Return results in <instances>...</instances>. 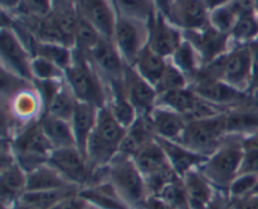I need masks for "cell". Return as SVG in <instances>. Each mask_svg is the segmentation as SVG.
I'll return each mask as SVG.
<instances>
[{"instance_id": "6da1fadb", "label": "cell", "mask_w": 258, "mask_h": 209, "mask_svg": "<svg viewBox=\"0 0 258 209\" xmlns=\"http://www.w3.org/2000/svg\"><path fill=\"white\" fill-rule=\"evenodd\" d=\"M64 80L77 101L98 108L107 103V82L87 55L75 50L72 62L64 71Z\"/></svg>"}, {"instance_id": "7a4b0ae2", "label": "cell", "mask_w": 258, "mask_h": 209, "mask_svg": "<svg viewBox=\"0 0 258 209\" xmlns=\"http://www.w3.org/2000/svg\"><path fill=\"white\" fill-rule=\"evenodd\" d=\"M125 133L126 127L113 117L108 108H100L95 130L86 149V158L93 170L106 168L120 153Z\"/></svg>"}, {"instance_id": "3957f363", "label": "cell", "mask_w": 258, "mask_h": 209, "mask_svg": "<svg viewBox=\"0 0 258 209\" xmlns=\"http://www.w3.org/2000/svg\"><path fill=\"white\" fill-rule=\"evenodd\" d=\"M199 73L248 93L253 77V60L249 44H233L228 52L211 64L204 65Z\"/></svg>"}, {"instance_id": "277c9868", "label": "cell", "mask_w": 258, "mask_h": 209, "mask_svg": "<svg viewBox=\"0 0 258 209\" xmlns=\"http://www.w3.org/2000/svg\"><path fill=\"white\" fill-rule=\"evenodd\" d=\"M243 154V137L227 135L223 143L201 166L202 173L213 184L217 190L227 191L238 176Z\"/></svg>"}, {"instance_id": "5b68a950", "label": "cell", "mask_w": 258, "mask_h": 209, "mask_svg": "<svg viewBox=\"0 0 258 209\" xmlns=\"http://www.w3.org/2000/svg\"><path fill=\"white\" fill-rule=\"evenodd\" d=\"M107 179L128 209H141L150 196L145 178L131 156L118 153L106 168Z\"/></svg>"}, {"instance_id": "8992f818", "label": "cell", "mask_w": 258, "mask_h": 209, "mask_svg": "<svg viewBox=\"0 0 258 209\" xmlns=\"http://www.w3.org/2000/svg\"><path fill=\"white\" fill-rule=\"evenodd\" d=\"M5 141L9 144L15 161L27 174L38 166L47 164L53 151L52 145L40 127L39 121L24 126L10 140Z\"/></svg>"}, {"instance_id": "52a82bcc", "label": "cell", "mask_w": 258, "mask_h": 209, "mask_svg": "<svg viewBox=\"0 0 258 209\" xmlns=\"http://www.w3.org/2000/svg\"><path fill=\"white\" fill-rule=\"evenodd\" d=\"M226 112L203 120L189 121L178 143L208 158L227 137Z\"/></svg>"}, {"instance_id": "ba28073f", "label": "cell", "mask_w": 258, "mask_h": 209, "mask_svg": "<svg viewBox=\"0 0 258 209\" xmlns=\"http://www.w3.org/2000/svg\"><path fill=\"white\" fill-rule=\"evenodd\" d=\"M48 163L78 190L93 183L96 170L91 168L86 155L77 146L53 150Z\"/></svg>"}, {"instance_id": "9c48e42d", "label": "cell", "mask_w": 258, "mask_h": 209, "mask_svg": "<svg viewBox=\"0 0 258 209\" xmlns=\"http://www.w3.org/2000/svg\"><path fill=\"white\" fill-rule=\"evenodd\" d=\"M112 42L127 64H134L141 50L148 45V23L135 18L117 14Z\"/></svg>"}, {"instance_id": "30bf717a", "label": "cell", "mask_w": 258, "mask_h": 209, "mask_svg": "<svg viewBox=\"0 0 258 209\" xmlns=\"http://www.w3.org/2000/svg\"><path fill=\"white\" fill-rule=\"evenodd\" d=\"M189 86L199 97H202L207 102L212 103L224 112H227L231 108L239 107V106H243L251 101L256 100L249 93L242 92V91L236 90L234 87L222 82V81L207 77L201 73L197 76L196 80Z\"/></svg>"}, {"instance_id": "8fae6325", "label": "cell", "mask_w": 258, "mask_h": 209, "mask_svg": "<svg viewBox=\"0 0 258 209\" xmlns=\"http://www.w3.org/2000/svg\"><path fill=\"white\" fill-rule=\"evenodd\" d=\"M28 188V174L15 161L8 141L3 140L0 166V199L3 208H12L20 201Z\"/></svg>"}, {"instance_id": "7c38bea8", "label": "cell", "mask_w": 258, "mask_h": 209, "mask_svg": "<svg viewBox=\"0 0 258 209\" xmlns=\"http://www.w3.org/2000/svg\"><path fill=\"white\" fill-rule=\"evenodd\" d=\"M0 55L2 68L33 82L32 62L34 57L9 27H2L0 30Z\"/></svg>"}, {"instance_id": "4fadbf2b", "label": "cell", "mask_w": 258, "mask_h": 209, "mask_svg": "<svg viewBox=\"0 0 258 209\" xmlns=\"http://www.w3.org/2000/svg\"><path fill=\"white\" fill-rule=\"evenodd\" d=\"M148 28V47L165 58H170L184 42L183 30L174 25L168 17L159 10L151 15Z\"/></svg>"}, {"instance_id": "5bb4252c", "label": "cell", "mask_w": 258, "mask_h": 209, "mask_svg": "<svg viewBox=\"0 0 258 209\" xmlns=\"http://www.w3.org/2000/svg\"><path fill=\"white\" fill-rule=\"evenodd\" d=\"M184 38L197 50L203 67L222 57L233 45L229 34L219 32L211 24L202 29L186 30L184 32Z\"/></svg>"}, {"instance_id": "9a60e30c", "label": "cell", "mask_w": 258, "mask_h": 209, "mask_svg": "<svg viewBox=\"0 0 258 209\" xmlns=\"http://www.w3.org/2000/svg\"><path fill=\"white\" fill-rule=\"evenodd\" d=\"M123 88L139 115H150L158 106V91L134 65L127 64L123 72Z\"/></svg>"}, {"instance_id": "2e32d148", "label": "cell", "mask_w": 258, "mask_h": 209, "mask_svg": "<svg viewBox=\"0 0 258 209\" xmlns=\"http://www.w3.org/2000/svg\"><path fill=\"white\" fill-rule=\"evenodd\" d=\"M96 69L101 73L106 82L122 80L127 65L112 39L102 37L98 44L87 55Z\"/></svg>"}, {"instance_id": "e0dca14e", "label": "cell", "mask_w": 258, "mask_h": 209, "mask_svg": "<svg viewBox=\"0 0 258 209\" xmlns=\"http://www.w3.org/2000/svg\"><path fill=\"white\" fill-rule=\"evenodd\" d=\"M209 12L204 0H174L168 19L183 32L209 25Z\"/></svg>"}, {"instance_id": "ac0fdd59", "label": "cell", "mask_w": 258, "mask_h": 209, "mask_svg": "<svg viewBox=\"0 0 258 209\" xmlns=\"http://www.w3.org/2000/svg\"><path fill=\"white\" fill-rule=\"evenodd\" d=\"M77 10L102 37L112 38L117 13L110 0H77Z\"/></svg>"}, {"instance_id": "d6986e66", "label": "cell", "mask_w": 258, "mask_h": 209, "mask_svg": "<svg viewBox=\"0 0 258 209\" xmlns=\"http://www.w3.org/2000/svg\"><path fill=\"white\" fill-rule=\"evenodd\" d=\"M159 145L165 153L169 164L179 178H184L194 169H199L206 161V156L190 150L178 141H169L156 138Z\"/></svg>"}, {"instance_id": "ffe728a7", "label": "cell", "mask_w": 258, "mask_h": 209, "mask_svg": "<svg viewBox=\"0 0 258 209\" xmlns=\"http://www.w3.org/2000/svg\"><path fill=\"white\" fill-rule=\"evenodd\" d=\"M154 141H156V135L154 132L150 115H139L133 125L126 128L125 137L120 146V153L134 158Z\"/></svg>"}, {"instance_id": "44dd1931", "label": "cell", "mask_w": 258, "mask_h": 209, "mask_svg": "<svg viewBox=\"0 0 258 209\" xmlns=\"http://www.w3.org/2000/svg\"><path fill=\"white\" fill-rule=\"evenodd\" d=\"M150 118L156 138L161 140L179 141L188 123L183 115L164 106H156Z\"/></svg>"}, {"instance_id": "7402d4cb", "label": "cell", "mask_w": 258, "mask_h": 209, "mask_svg": "<svg viewBox=\"0 0 258 209\" xmlns=\"http://www.w3.org/2000/svg\"><path fill=\"white\" fill-rule=\"evenodd\" d=\"M228 135L244 136L258 133V101L253 100L226 112Z\"/></svg>"}, {"instance_id": "603a6c76", "label": "cell", "mask_w": 258, "mask_h": 209, "mask_svg": "<svg viewBox=\"0 0 258 209\" xmlns=\"http://www.w3.org/2000/svg\"><path fill=\"white\" fill-rule=\"evenodd\" d=\"M98 111L100 108L90 103L77 101L75 112L71 118L73 135H75L76 146L86 155L88 140L95 130L96 122H97Z\"/></svg>"}, {"instance_id": "cb8c5ba5", "label": "cell", "mask_w": 258, "mask_h": 209, "mask_svg": "<svg viewBox=\"0 0 258 209\" xmlns=\"http://www.w3.org/2000/svg\"><path fill=\"white\" fill-rule=\"evenodd\" d=\"M107 90L108 97L105 107L108 108V111L112 113L113 117L123 127L127 128L138 118L139 113L133 106V103L130 102L127 96H126L122 80H116L107 82Z\"/></svg>"}, {"instance_id": "d4e9b609", "label": "cell", "mask_w": 258, "mask_h": 209, "mask_svg": "<svg viewBox=\"0 0 258 209\" xmlns=\"http://www.w3.org/2000/svg\"><path fill=\"white\" fill-rule=\"evenodd\" d=\"M181 179L190 209L206 208L217 191L213 184L206 178L201 169H194Z\"/></svg>"}, {"instance_id": "484cf974", "label": "cell", "mask_w": 258, "mask_h": 209, "mask_svg": "<svg viewBox=\"0 0 258 209\" xmlns=\"http://www.w3.org/2000/svg\"><path fill=\"white\" fill-rule=\"evenodd\" d=\"M133 159L145 179L174 171L158 140L144 148Z\"/></svg>"}, {"instance_id": "4316f807", "label": "cell", "mask_w": 258, "mask_h": 209, "mask_svg": "<svg viewBox=\"0 0 258 209\" xmlns=\"http://www.w3.org/2000/svg\"><path fill=\"white\" fill-rule=\"evenodd\" d=\"M80 194L96 209H128L108 179L82 189Z\"/></svg>"}, {"instance_id": "83f0119b", "label": "cell", "mask_w": 258, "mask_h": 209, "mask_svg": "<svg viewBox=\"0 0 258 209\" xmlns=\"http://www.w3.org/2000/svg\"><path fill=\"white\" fill-rule=\"evenodd\" d=\"M39 123L53 150L76 146L75 135L70 121L45 112L39 120Z\"/></svg>"}, {"instance_id": "f1b7e54d", "label": "cell", "mask_w": 258, "mask_h": 209, "mask_svg": "<svg viewBox=\"0 0 258 209\" xmlns=\"http://www.w3.org/2000/svg\"><path fill=\"white\" fill-rule=\"evenodd\" d=\"M168 64L169 58L158 54L146 45L138 55L133 65L146 81H149L156 88L165 75Z\"/></svg>"}, {"instance_id": "f546056e", "label": "cell", "mask_w": 258, "mask_h": 209, "mask_svg": "<svg viewBox=\"0 0 258 209\" xmlns=\"http://www.w3.org/2000/svg\"><path fill=\"white\" fill-rule=\"evenodd\" d=\"M67 188H75V186L71 185L49 163L43 164L28 173L27 191L55 190V189Z\"/></svg>"}, {"instance_id": "4dcf8cb0", "label": "cell", "mask_w": 258, "mask_h": 209, "mask_svg": "<svg viewBox=\"0 0 258 209\" xmlns=\"http://www.w3.org/2000/svg\"><path fill=\"white\" fill-rule=\"evenodd\" d=\"M169 60L181 73L185 75V77L189 80V83H191L196 80L197 76L199 75L201 69L203 68V64H202V60L199 58L198 53H197L193 45L185 38H184V42L181 43L180 47L169 58Z\"/></svg>"}, {"instance_id": "1f68e13d", "label": "cell", "mask_w": 258, "mask_h": 209, "mask_svg": "<svg viewBox=\"0 0 258 209\" xmlns=\"http://www.w3.org/2000/svg\"><path fill=\"white\" fill-rule=\"evenodd\" d=\"M76 105H77V98L75 97V95H73L72 91L68 87L64 80V82L60 85V87L58 88L55 95L53 96V98L47 105L45 112L71 122V118H72L73 112H75Z\"/></svg>"}, {"instance_id": "d6a6232c", "label": "cell", "mask_w": 258, "mask_h": 209, "mask_svg": "<svg viewBox=\"0 0 258 209\" xmlns=\"http://www.w3.org/2000/svg\"><path fill=\"white\" fill-rule=\"evenodd\" d=\"M101 38H102L101 33L78 13L77 27H76L75 33V47H73V49L82 53V54L88 55L91 50L98 44Z\"/></svg>"}, {"instance_id": "836d02e7", "label": "cell", "mask_w": 258, "mask_h": 209, "mask_svg": "<svg viewBox=\"0 0 258 209\" xmlns=\"http://www.w3.org/2000/svg\"><path fill=\"white\" fill-rule=\"evenodd\" d=\"M110 2L117 14L135 18L146 23L156 12L153 0H110Z\"/></svg>"}, {"instance_id": "e575fe53", "label": "cell", "mask_w": 258, "mask_h": 209, "mask_svg": "<svg viewBox=\"0 0 258 209\" xmlns=\"http://www.w3.org/2000/svg\"><path fill=\"white\" fill-rule=\"evenodd\" d=\"M80 191L76 188L67 189H55V190H39V191H27L20 199L24 203L30 205L38 206L42 209H50L54 206L58 201L62 200L66 196L71 195L73 193Z\"/></svg>"}, {"instance_id": "d590c367", "label": "cell", "mask_w": 258, "mask_h": 209, "mask_svg": "<svg viewBox=\"0 0 258 209\" xmlns=\"http://www.w3.org/2000/svg\"><path fill=\"white\" fill-rule=\"evenodd\" d=\"M73 54H75V49L68 45L39 42L37 49H35L34 57L45 58L66 71V68L72 62Z\"/></svg>"}, {"instance_id": "8d00e7d4", "label": "cell", "mask_w": 258, "mask_h": 209, "mask_svg": "<svg viewBox=\"0 0 258 209\" xmlns=\"http://www.w3.org/2000/svg\"><path fill=\"white\" fill-rule=\"evenodd\" d=\"M232 44H249L258 38V18L254 13L238 18L229 33Z\"/></svg>"}, {"instance_id": "74e56055", "label": "cell", "mask_w": 258, "mask_h": 209, "mask_svg": "<svg viewBox=\"0 0 258 209\" xmlns=\"http://www.w3.org/2000/svg\"><path fill=\"white\" fill-rule=\"evenodd\" d=\"M239 17L241 15L234 8L233 3L231 2L229 4L212 10L209 14V24L219 32L229 34Z\"/></svg>"}, {"instance_id": "f35d334b", "label": "cell", "mask_w": 258, "mask_h": 209, "mask_svg": "<svg viewBox=\"0 0 258 209\" xmlns=\"http://www.w3.org/2000/svg\"><path fill=\"white\" fill-rule=\"evenodd\" d=\"M33 82L35 81H64V69L42 57H34L32 62Z\"/></svg>"}, {"instance_id": "ab89813d", "label": "cell", "mask_w": 258, "mask_h": 209, "mask_svg": "<svg viewBox=\"0 0 258 209\" xmlns=\"http://www.w3.org/2000/svg\"><path fill=\"white\" fill-rule=\"evenodd\" d=\"M239 174L258 175V133L244 136Z\"/></svg>"}, {"instance_id": "60d3db41", "label": "cell", "mask_w": 258, "mask_h": 209, "mask_svg": "<svg viewBox=\"0 0 258 209\" xmlns=\"http://www.w3.org/2000/svg\"><path fill=\"white\" fill-rule=\"evenodd\" d=\"M158 196L165 200L173 209H190L181 178L176 179L170 185L166 186Z\"/></svg>"}, {"instance_id": "b9f144b4", "label": "cell", "mask_w": 258, "mask_h": 209, "mask_svg": "<svg viewBox=\"0 0 258 209\" xmlns=\"http://www.w3.org/2000/svg\"><path fill=\"white\" fill-rule=\"evenodd\" d=\"M189 80L185 77L184 73H181L173 63L169 60L168 68H166V72L164 75L163 80L160 81V83L156 87V91L159 93L168 92V91H174V90H180V88L189 87Z\"/></svg>"}, {"instance_id": "7bdbcfd3", "label": "cell", "mask_w": 258, "mask_h": 209, "mask_svg": "<svg viewBox=\"0 0 258 209\" xmlns=\"http://www.w3.org/2000/svg\"><path fill=\"white\" fill-rule=\"evenodd\" d=\"M258 175L254 174H238L228 189V194L233 200L251 195L256 189Z\"/></svg>"}, {"instance_id": "ee69618b", "label": "cell", "mask_w": 258, "mask_h": 209, "mask_svg": "<svg viewBox=\"0 0 258 209\" xmlns=\"http://www.w3.org/2000/svg\"><path fill=\"white\" fill-rule=\"evenodd\" d=\"M52 0H23L22 9L18 14L44 18L52 13Z\"/></svg>"}, {"instance_id": "f6af8a7d", "label": "cell", "mask_w": 258, "mask_h": 209, "mask_svg": "<svg viewBox=\"0 0 258 209\" xmlns=\"http://www.w3.org/2000/svg\"><path fill=\"white\" fill-rule=\"evenodd\" d=\"M90 204L80 194V191L66 196L50 209H88Z\"/></svg>"}, {"instance_id": "bcb514c9", "label": "cell", "mask_w": 258, "mask_h": 209, "mask_svg": "<svg viewBox=\"0 0 258 209\" xmlns=\"http://www.w3.org/2000/svg\"><path fill=\"white\" fill-rule=\"evenodd\" d=\"M204 209H234V201L227 191L217 190Z\"/></svg>"}, {"instance_id": "7dc6e473", "label": "cell", "mask_w": 258, "mask_h": 209, "mask_svg": "<svg viewBox=\"0 0 258 209\" xmlns=\"http://www.w3.org/2000/svg\"><path fill=\"white\" fill-rule=\"evenodd\" d=\"M234 201V209H258V193H253L246 198L237 199Z\"/></svg>"}, {"instance_id": "c3c4849f", "label": "cell", "mask_w": 258, "mask_h": 209, "mask_svg": "<svg viewBox=\"0 0 258 209\" xmlns=\"http://www.w3.org/2000/svg\"><path fill=\"white\" fill-rule=\"evenodd\" d=\"M3 13L9 15H15L20 12L23 5V0H0Z\"/></svg>"}, {"instance_id": "681fc988", "label": "cell", "mask_w": 258, "mask_h": 209, "mask_svg": "<svg viewBox=\"0 0 258 209\" xmlns=\"http://www.w3.org/2000/svg\"><path fill=\"white\" fill-rule=\"evenodd\" d=\"M141 209H173L165 200L156 195H150Z\"/></svg>"}, {"instance_id": "f907efd6", "label": "cell", "mask_w": 258, "mask_h": 209, "mask_svg": "<svg viewBox=\"0 0 258 209\" xmlns=\"http://www.w3.org/2000/svg\"><path fill=\"white\" fill-rule=\"evenodd\" d=\"M153 3H154V5H155L156 10H159V12L163 13L164 15H166V17H168L174 0H153Z\"/></svg>"}, {"instance_id": "816d5d0a", "label": "cell", "mask_w": 258, "mask_h": 209, "mask_svg": "<svg viewBox=\"0 0 258 209\" xmlns=\"http://www.w3.org/2000/svg\"><path fill=\"white\" fill-rule=\"evenodd\" d=\"M76 5H77V0H52V8H53V9L72 8V7H76Z\"/></svg>"}, {"instance_id": "f5cc1de1", "label": "cell", "mask_w": 258, "mask_h": 209, "mask_svg": "<svg viewBox=\"0 0 258 209\" xmlns=\"http://www.w3.org/2000/svg\"><path fill=\"white\" fill-rule=\"evenodd\" d=\"M3 209H42V208H38V206L30 205V204H27V203H24V201L20 200V201H18L17 204H14L12 208H3Z\"/></svg>"}, {"instance_id": "db71d44e", "label": "cell", "mask_w": 258, "mask_h": 209, "mask_svg": "<svg viewBox=\"0 0 258 209\" xmlns=\"http://www.w3.org/2000/svg\"><path fill=\"white\" fill-rule=\"evenodd\" d=\"M254 14L258 18V0H254Z\"/></svg>"}, {"instance_id": "11a10c76", "label": "cell", "mask_w": 258, "mask_h": 209, "mask_svg": "<svg viewBox=\"0 0 258 209\" xmlns=\"http://www.w3.org/2000/svg\"><path fill=\"white\" fill-rule=\"evenodd\" d=\"M253 193H258V183H257V186H256V189H254ZM253 193H252V194H253Z\"/></svg>"}, {"instance_id": "9f6ffc18", "label": "cell", "mask_w": 258, "mask_h": 209, "mask_svg": "<svg viewBox=\"0 0 258 209\" xmlns=\"http://www.w3.org/2000/svg\"><path fill=\"white\" fill-rule=\"evenodd\" d=\"M88 209H96V208H93V206H91V205H90V208H88Z\"/></svg>"}, {"instance_id": "6f0895ef", "label": "cell", "mask_w": 258, "mask_h": 209, "mask_svg": "<svg viewBox=\"0 0 258 209\" xmlns=\"http://www.w3.org/2000/svg\"><path fill=\"white\" fill-rule=\"evenodd\" d=\"M204 2H206V0H204Z\"/></svg>"}]
</instances>
